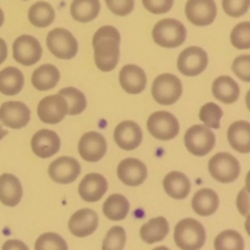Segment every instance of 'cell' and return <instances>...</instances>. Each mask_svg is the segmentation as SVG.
Wrapping results in <instances>:
<instances>
[{
  "label": "cell",
  "mask_w": 250,
  "mask_h": 250,
  "mask_svg": "<svg viewBox=\"0 0 250 250\" xmlns=\"http://www.w3.org/2000/svg\"><path fill=\"white\" fill-rule=\"evenodd\" d=\"M146 127L149 133L159 141H171L180 132L178 120L167 111H156L150 115Z\"/></svg>",
  "instance_id": "52a82bcc"
},
{
  "label": "cell",
  "mask_w": 250,
  "mask_h": 250,
  "mask_svg": "<svg viewBox=\"0 0 250 250\" xmlns=\"http://www.w3.org/2000/svg\"><path fill=\"white\" fill-rule=\"evenodd\" d=\"M107 190V181L100 173H88L78 186L80 197L85 203H97Z\"/></svg>",
  "instance_id": "ffe728a7"
},
{
  "label": "cell",
  "mask_w": 250,
  "mask_h": 250,
  "mask_svg": "<svg viewBox=\"0 0 250 250\" xmlns=\"http://www.w3.org/2000/svg\"><path fill=\"white\" fill-rule=\"evenodd\" d=\"M153 250H170V249H168L167 247H158V248H155Z\"/></svg>",
  "instance_id": "681fc988"
},
{
  "label": "cell",
  "mask_w": 250,
  "mask_h": 250,
  "mask_svg": "<svg viewBox=\"0 0 250 250\" xmlns=\"http://www.w3.org/2000/svg\"><path fill=\"white\" fill-rule=\"evenodd\" d=\"M215 250H244V239L239 232L227 229L215 238Z\"/></svg>",
  "instance_id": "836d02e7"
},
{
  "label": "cell",
  "mask_w": 250,
  "mask_h": 250,
  "mask_svg": "<svg viewBox=\"0 0 250 250\" xmlns=\"http://www.w3.org/2000/svg\"><path fill=\"white\" fill-rule=\"evenodd\" d=\"M106 6L117 16H127L134 9V0H105Z\"/></svg>",
  "instance_id": "60d3db41"
},
{
  "label": "cell",
  "mask_w": 250,
  "mask_h": 250,
  "mask_svg": "<svg viewBox=\"0 0 250 250\" xmlns=\"http://www.w3.org/2000/svg\"><path fill=\"white\" fill-rule=\"evenodd\" d=\"M60 80V72L58 67L51 63L39 66L32 73V84L37 90L45 92L56 87Z\"/></svg>",
  "instance_id": "4316f807"
},
{
  "label": "cell",
  "mask_w": 250,
  "mask_h": 250,
  "mask_svg": "<svg viewBox=\"0 0 250 250\" xmlns=\"http://www.w3.org/2000/svg\"><path fill=\"white\" fill-rule=\"evenodd\" d=\"M217 7L214 0H188L186 4V16L190 23L205 27L215 21Z\"/></svg>",
  "instance_id": "7c38bea8"
},
{
  "label": "cell",
  "mask_w": 250,
  "mask_h": 250,
  "mask_svg": "<svg viewBox=\"0 0 250 250\" xmlns=\"http://www.w3.org/2000/svg\"><path fill=\"white\" fill-rule=\"evenodd\" d=\"M23 1H27V0H23Z\"/></svg>",
  "instance_id": "f907efd6"
},
{
  "label": "cell",
  "mask_w": 250,
  "mask_h": 250,
  "mask_svg": "<svg viewBox=\"0 0 250 250\" xmlns=\"http://www.w3.org/2000/svg\"><path fill=\"white\" fill-rule=\"evenodd\" d=\"M6 134H7V131H5V129L2 128L1 125H0V141H1L4 137H6Z\"/></svg>",
  "instance_id": "7dc6e473"
},
{
  "label": "cell",
  "mask_w": 250,
  "mask_h": 250,
  "mask_svg": "<svg viewBox=\"0 0 250 250\" xmlns=\"http://www.w3.org/2000/svg\"><path fill=\"white\" fill-rule=\"evenodd\" d=\"M209 173L220 183H232L239 177L241 164L229 153H219L209 161Z\"/></svg>",
  "instance_id": "8992f818"
},
{
  "label": "cell",
  "mask_w": 250,
  "mask_h": 250,
  "mask_svg": "<svg viewBox=\"0 0 250 250\" xmlns=\"http://www.w3.org/2000/svg\"><path fill=\"white\" fill-rule=\"evenodd\" d=\"M46 46L55 58L62 60L73 59L78 51L77 39L65 28L51 29L46 37Z\"/></svg>",
  "instance_id": "277c9868"
},
{
  "label": "cell",
  "mask_w": 250,
  "mask_h": 250,
  "mask_svg": "<svg viewBox=\"0 0 250 250\" xmlns=\"http://www.w3.org/2000/svg\"><path fill=\"white\" fill-rule=\"evenodd\" d=\"M48 173L51 180L59 185H70L75 182L81 173V165L75 158L61 156L49 165Z\"/></svg>",
  "instance_id": "5bb4252c"
},
{
  "label": "cell",
  "mask_w": 250,
  "mask_h": 250,
  "mask_svg": "<svg viewBox=\"0 0 250 250\" xmlns=\"http://www.w3.org/2000/svg\"><path fill=\"white\" fill-rule=\"evenodd\" d=\"M154 42L163 48H178L187 38L185 24L175 19H164L154 26L151 32Z\"/></svg>",
  "instance_id": "7a4b0ae2"
},
{
  "label": "cell",
  "mask_w": 250,
  "mask_h": 250,
  "mask_svg": "<svg viewBox=\"0 0 250 250\" xmlns=\"http://www.w3.org/2000/svg\"><path fill=\"white\" fill-rule=\"evenodd\" d=\"M209 59L204 49L200 46H189L180 54L177 60L178 71L187 77L199 76L207 68Z\"/></svg>",
  "instance_id": "30bf717a"
},
{
  "label": "cell",
  "mask_w": 250,
  "mask_h": 250,
  "mask_svg": "<svg viewBox=\"0 0 250 250\" xmlns=\"http://www.w3.org/2000/svg\"><path fill=\"white\" fill-rule=\"evenodd\" d=\"M43 54L41 43L36 37L23 34L17 37L12 44V56L16 62L23 66H32L38 62Z\"/></svg>",
  "instance_id": "9c48e42d"
},
{
  "label": "cell",
  "mask_w": 250,
  "mask_h": 250,
  "mask_svg": "<svg viewBox=\"0 0 250 250\" xmlns=\"http://www.w3.org/2000/svg\"><path fill=\"white\" fill-rule=\"evenodd\" d=\"M99 12V0H73L71 4V16L82 23H87L97 19Z\"/></svg>",
  "instance_id": "f546056e"
},
{
  "label": "cell",
  "mask_w": 250,
  "mask_h": 250,
  "mask_svg": "<svg viewBox=\"0 0 250 250\" xmlns=\"http://www.w3.org/2000/svg\"><path fill=\"white\" fill-rule=\"evenodd\" d=\"M31 120V110L21 102H6L0 106V122L12 129L23 128Z\"/></svg>",
  "instance_id": "9a60e30c"
},
{
  "label": "cell",
  "mask_w": 250,
  "mask_h": 250,
  "mask_svg": "<svg viewBox=\"0 0 250 250\" xmlns=\"http://www.w3.org/2000/svg\"><path fill=\"white\" fill-rule=\"evenodd\" d=\"M99 225V217L92 209H81L76 211L68 221V229L78 238H84L95 232Z\"/></svg>",
  "instance_id": "e0dca14e"
},
{
  "label": "cell",
  "mask_w": 250,
  "mask_h": 250,
  "mask_svg": "<svg viewBox=\"0 0 250 250\" xmlns=\"http://www.w3.org/2000/svg\"><path fill=\"white\" fill-rule=\"evenodd\" d=\"M120 42L114 38H103L93 43L94 61L103 72H110L117 66L120 60Z\"/></svg>",
  "instance_id": "ba28073f"
},
{
  "label": "cell",
  "mask_w": 250,
  "mask_h": 250,
  "mask_svg": "<svg viewBox=\"0 0 250 250\" xmlns=\"http://www.w3.org/2000/svg\"><path fill=\"white\" fill-rule=\"evenodd\" d=\"M237 208L241 215L243 216H249L250 211V198H249V190L248 188L242 189L237 195Z\"/></svg>",
  "instance_id": "ee69618b"
},
{
  "label": "cell",
  "mask_w": 250,
  "mask_h": 250,
  "mask_svg": "<svg viewBox=\"0 0 250 250\" xmlns=\"http://www.w3.org/2000/svg\"><path fill=\"white\" fill-rule=\"evenodd\" d=\"M4 20H5L4 12H2V10L0 9V27H1L2 23H4Z\"/></svg>",
  "instance_id": "c3c4849f"
},
{
  "label": "cell",
  "mask_w": 250,
  "mask_h": 250,
  "mask_svg": "<svg viewBox=\"0 0 250 250\" xmlns=\"http://www.w3.org/2000/svg\"><path fill=\"white\" fill-rule=\"evenodd\" d=\"M222 115H224V111L219 105L215 104V103H208V104L203 105L202 109H200L199 119L202 120L204 126L209 127V128L219 129Z\"/></svg>",
  "instance_id": "e575fe53"
},
{
  "label": "cell",
  "mask_w": 250,
  "mask_h": 250,
  "mask_svg": "<svg viewBox=\"0 0 250 250\" xmlns=\"http://www.w3.org/2000/svg\"><path fill=\"white\" fill-rule=\"evenodd\" d=\"M2 250H28V247L21 241H17V239H10L6 241L2 246Z\"/></svg>",
  "instance_id": "f6af8a7d"
},
{
  "label": "cell",
  "mask_w": 250,
  "mask_h": 250,
  "mask_svg": "<svg viewBox=\"0 0 250 250\" xmlns=\"http://www.w3.org/2000/svg\"><path fill=\"white\" fill-rule=\"evenodd\" d=\"M122 89L128 94H139L146 89V76L143 68L137 65H126L121 68L119 75Z\"/></svg>",
  "instance_id": "44dd1931"
},
{
  "label": "cell",
  "mask_w": 250,
  "mask_h": 250,
  "mask_svg": "<svg viewBox=\"0 0 250 250\" xmlns=\"http://www.w3.org/2000/svg\"><path fill=\"white\" fill-rule=\"evenodd\" d=\"M115 143L124 150H134L143 141V132L139 125L133 121H124L115 128Z\"/></svg>",
  "instance_id": "ac0fdd59"
},
{
  "label": "cell",
  "mask_w": 250,
  "mask_h": 250,
  "mask_svg": "<svg viewBox=\"0 0 250 250\" xmlns=\"http://www.w3.org/2000/svg\"><path fill=\"white\" fill-rule=\"evenodd\" d=\"M106 139L99 132H88L81 137L78 142V153L81 158L88 163L100 161L106 154Z\"/></svg>",
  "instance_id": "4fadbf2b"
},
{
  "label": "cell",
  "mask_w": 250,
  "mask_h": 250,
  "mask_svg": "<svg viewBox=\"0 0 250 250\" xmlns=\"http://www.w3.org/2000/svg\"><path fill=\"white\" fill-rule=\"evenodd\" d=\"M60 137L51 129H41L32 137L31 141L32 150L42 159H48L55 155L60 149Z\"/></svg>",
  "instance_id": "d6986e66"
},
{
  "label": "cell",
  "mask_w": 250,
  "mask_h": 250,
  "mask_svg": "<svg viewBox=\"0 0 250 250\" xmlns=\"http://www.w3.org/2000/svg\"><path fill=\"white\" fill-rule=\"evenodd\" d=\"M164 189L168 197L176 200H182L189 195L190 193V181L185 173L173 171L167 173L164 178Z\"/></svg>",
  "instance_id": "603a6c76"
},
{
  "label": "cell",
  "mask_w": 250,
  "mask_h": 250,
  "mask_svg": "<svg viewBox=\"0 0 250 250\" xmlns=\"http://www.w3.org/2000/svg\"><path fill=\"white\" fill-rule=\"evenodd\" d=\"M103 38H114L116 41H121L120 32L117 31V28H115L112 26H104L98 29L94 33V37H93V43H95V42Z\"/></svg>",
  "instance_id": "7bdbcfd3"
},
{
  "label": "cell",
  "mask_w": 250,
  "mask_h": 250,
  "mask_svg": "<svg viewBox=\"0 0 250 250\" xmlns=\"http://www.w3.org/2000/svg\"><path fill=\"white\" fill-rule=\"evenodd\" d=\"M129 203L122 194H112L103 205V214L111 221H121L128 215Z\"/></svg>",
  "instance_id": "4dcf8cb0"
},
{
  "label": "cell",
  "mask_w": 250,
  "mask_h": 250,
  "mask_svg": "<svg viewBox=\"0 0 250 250\" xmlns=\"http://www.w3.org/2000/svg\"><path fill=\"white\" fill-rule=\"evenodd\" d=\"M126 244V232L121 226H114L109 229L103 241V250H124Z\"/></svg>",
  "instance_id": "8d00e7d4"
},
{
  "label": "cell",
  "mask_w": 250,
  "mask_h": 250,
  "mask_svg": "<svg viewBox=\"0 0 250 250\" xmlns=\"http://www.w3.org/2000/svg\"><path fill=\"white\" fill-rule=\"evenodd\" d=\"M117 176L124 185L128 187H138L143 185L148 177V170L146 166L138 159L127 158L117 166Z\"/></svg>",
  "instance_id": "2e32d148"
},
{
  "label": "cell",
  "mask_w": 250,
  "mask_h": 250,
  "mask_svg": "<svg viewBox=\"0 0 250 250\" xmlns=\"http://www.w3.org/2000/svg\"><path fill=\"white\" fill-rule=\"evenodd\" d=\"M176 246L182 250H199L207 241L205 229L194 219H183L176 225L173 233Z\"/></svg>",
  "instance_id": "6da1fadb"
},
{
  "label": "cell",
  "mask_w": 250,
  "mask_h": 250,
  "mask_svg": "<svg viewBox=\"0 0 250 250\" xmlns=\"http://www.w3.org/2000/svg\"><path fill=\"white\" fill-rule=\"evenodd\" d=\"M34 250H68L65 239L59 234L48 232L38 237Z\"/></svg>",
  "instance_id": "d590c367"
},
{
  "label": "cell",
  "mask_w": 250,
  "mask_h": 250,
  "mask_svg": "<svg viewBox=\"0 0 250 250\" xmlns=\"http://www.w3.org/2000/svg\"><path fill=\"white\" fill-rule=\"evenodd\" d=\"M219 195L209 188L198 190L192 199V208L195 214L200 216H210L219 209Z\"/></svg>",
  "instance_id": "484cf974"
},
{
  "label": "cell",
  "mask_w": 250,
  "mask_h": 250,
  "mask_svg": "<svg viewBox=\"0 0 250 250\" xmlns=\"http://www.w3.org/2000/svg\"><path fill=\"white\" fill-rule=\"evenodd\" d=\"M68 106L65 98L60 94L48 95L39 102L37 114L39 120L46 125L60 124L67 115Z\"/></svg>",
  "instance_id": "8fae6325"
},
{
  "label": "cell",
  "mask_w": 250,
  "mask_h": 250,
  "mask_svg": "<svg viewBox=\"0 0 250 250\" xmlns=\"http://www.w3.org/2000/svg\"><path fill=\"white\" fill-rule=\"evenodd\" d=\"M185 144L190 154L195 156H205L214 149L216 137L209 127L204 125H194L185 134Z\"/></svg>",
  "instance_id": "5b68a950"
},
{
  "label": "cell",
  "mask_w": 250,
  "mask_h": 250,
  "mask_svg": "<svg viewBox=\"0 0 250 250\" xmlns=\"http://www.w3.org/2000/svg\"><path fill=\"white\" fill-rule=\"evenodd\" d=\"M250 6V0H222L224 11L229 16L241 17L248 12Z\"/></svg>",
  "instance_id": "f35d334b"
},
{
  "label": "cell",
  "mask_w": 250,
  "mask_h": 250,
  "mask_svg": "<svg viewBox=\"0 0 250 250\" xmlns=\"http://www.w3.org/2000/svg\"><path fill=\"white\" fill-rule=\"evenodd\" d=\"M212 95L224 104H233L241 95V88L229 76H220L212 83Z\"/></svg>",
  "instance_id": "d4e9b609"
},
{
  "label": "cell",
  "mask_w": 250,
  "mask_h": 250,
  "mask_svg": "<svg viewBox=\"0 0 250 250\" xmlns=\"http://www.w3.org/2000/svg\"><path fill=\"white\" fill-rule=\"evenodd\" d=\"M232 70L243 82H250V55H242L234 59Z\"/></svg>",
  "instance_id": "ab89813d"
},
{
  "label": "cell",
  "mask_w": 250,
  "mask_h": 250,
  "mask_svg": "<svg viewBox=\"0 0 250 250\" xmlns=\"http://www.w3.org/2000/svg\"><path fill=\"white\" fill-rule=\"evenodd\" d=\"M142 2L149 12L155 15L166 14L173 6V0H142Z\"/></svg>",
  "instance_id": "b9f144b4"
},
{
  "label": "cell",
  "mask_w": 250,
  "mask_h": 250,
  "mask_svg": "<svg viewBox=\"0 0 250 250\" xmlns=\"http://www.w3.org/2000/svg\"><path fill=\"white\" fill-rule=\"evenodd\" d=\"M227 139L232 148L241 154L250 153V124L248 121L233 122L227 131Z\"/></svg>",
  "instance_id": "cb8c5ba5"
},
{
  "label": "cell",
  "mask_w": 250,
  "mask_h": 250,
  "mask_svg": "<svg viewBox=\"0 0 250 250\" xmlns=\"http://www.w3.org/2000/svg\"><path fill=\"white\" fill-rule=\"evenodd\" d=\"M23 189L16 176L11 173H2L0 176V202L4 205L14 208L21 202Z\"/></svg>",
  "instance_id": "7402d4cb"
},
{
  "label": "cell",
  "mask_w": 250,
  "mask_h": 250,
  "mask_svg": "<svg viewBox=\"0 0 250 250\" xmlns=\"http://www.w3.org/2000/svg\"><path fill=\"white\" fill-rule=\"evenodd\" d=\"M231 43L237 49L250 48V22H242L232 29Z\"/></svg>",
  "instance_id": "74e56055"
},
{
  "label": "cell",
  "mask_w": 250,
  "mask_h": 250,
  "mask_svg": "<svg viewBox=\"0 0 250 250\" xmlns=\"http://www.w3.org/2000/svg\"><path fill=\"white\" fill-rule=\"evenodd\" d=\"M183 93V85L180 78L171 73H164L154 80L151 95L160 105H172L178 102Z\"/></svg>",
  "instance_id": "3957f363"
},
{
  "label": "cell",
  "mask_w": 250,
  "mask_h": 250,
  "mask_svg": "<svg viewBox=\"0 0 250 250\" xmlns=\"http://www.w3.org/2000/svg\"><path fill=\"white\" fill-rule=\"evenodd\" d=\"M28 20L33 26L38 28L50 26L55 20V10L49 2L38 1L32 5L28 10Z\"/></svg>",
  "instance_id": "1f68e13d"
},
{
  "label": "cell",
  "mask_w": 250,
  "mask_h": 250,
  "mask_svg": "<svg viewBox=\"0 0 250 250\" xmlns=\"http://www.w3.org/2000/svg\"><path fill=\"white\" fill-rule=\"evenodd\" d=\"M59 94L62 95V97L65 98L66 103H67V115L76 116V115L82 114V112L84 111L85 107H87V99H85V95L83 94L80 89H77V88H62V89L59 92Z\"/></svg>",
  "instance_id": "d6a6232c"
},
{
  "label": "cell",
  "mask_w": 250,
  "mask_h": 250,
  "mask_svg": "<svg viewBox=\"0 0 250 250\" xmlns=\"http://www.w3.org/2000/svg\"><path fill=\"white\" fill-rule=\"evenodd\" d=\"M168 231H170V226H168L167 220L163 216H159L151 219L150 221L142 226L141 238L144 243L153 244L165 239Z\"/></svg>",
  "instance_id": "f1b7e54d"
},
{
  "label": "cell",
  "mask_w": 250,
  "mask_h": 250,
  "mask_svg": "<svg viewBox=\"0 0 250 250\" xmlns=\"http://www.w3.org/2000/svg\"><path fill=\"white\" fill-rule=\"evenodd\" d=\"M7 58V45L6 42L2 38H0V65L6 60Z\"/></svg>",
  "instance_id": "bcb514c9"
},
{
  "label": "cell",
  "mask_w": 250,
  "mask_h": 250,
  "mask_svg": "<svg viewBox=\"0 0 250 250\" xmlns=\"http://www.w3.org/2000/svg\"><path fill=\"white\" fill-rule=\"evenodd\" d=\"M24 85L23 73L16 67L4 68L0 71V93L7 97L19 94Z\"/></svg>",
  "instance_id": "83f0119b"
}]
</instances>
